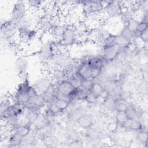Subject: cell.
<instances>
[{
  "label": "cell",
  "instance_id": "29",
  "mask_svg": "<svg viewBox=\"0 0 148 148\" xmlns=\"http://www.w3.org/2000/svg\"><path fill=\"white\" fill-rule=\"evenodd\" d=\"M117 125H118L116 124V123H110V124L109 125L108 128H109V129L110 131H115V130H116Z\"/></svg>",
  "mask_w": 148,
  "mask_h": 148
},
{
  "label": "cell",
  "instance_id": "28",
  "mask_svg": "<svg viewBox=\"0 0 148 148\" xmlns=\"http://www.w3.org/2000/svg\"><path fill=\"white\" fill-rule=\"evenodd\" d=\"M143 42H147L148 40V29L140 34L139 36Z\"/></svg>",
  "mask_w": 148,
  "mask_h": 148
},
{
  "label": "cell",
  "instance_id": "8",
  "mask_svg": "<svg viewBox=\"0 0 148 148\" xmlns=\"http://www.w3.org/2000/svg\"><path fill=\"white\" fill-rule=\"evenodd\" d=\"M25 11V6L23 2L19 1L16 2L12 9V20L16 19L23 17Z\"/></svg>",
  "mask_w": 148,
  "mask_h": 148
},
{
  "label": "cell",
  "instance_id": "11",
  "mask_svg": "<svg viewBox=\"0 0 148 148\" xmlns=\"http://www.w3.org/2000/svg\"><path fill=\"white\" fill-rule=\"evenodd\" d=\"M28 67V61L25 58L23 57H18L15 64V68L19 76H24L25 74Z\"/></svg>",
  "mask_w": 148,
  "mask_h": 148
},
{
  "label": "cell",
  "instance_id": "3",
  "mask_svg": "<svg viewBox=\"0 0 148 148\" xmlns=\"http://www.w3.org/2000/svg\"><path fill=\"white\" fill-rule=\"evenodd\" d=\"M120 50V47L116 43L110 45H103L101 57L105 61H112L118 56Z\"/></svg>",
  "mask_w": 148,
  "mask_h": 148
},
{
  "label": "cell",
  "instance_id": "18",
  "mask_svg": "<svg viewBox=\"0 0 148 148\" xmlns=\"http://www.w3.org/2000/svg\"><path fill=\"white\" fill-rule=\"evenodd\" d=\"M40 53V56L44 60L47 61L52 58V57H53L52 50H51V47L49 45H46L43 46L42 47Z\"/></svg>",
  "mask_w": 148,
  "mask_h": 148
},
{
  "label": "cell",
  "instance_id": "1",
  "mask_svg": "<svg viewBox=\"0 0 148 148\" xmlns=\"http://www.w3.org/2000/svg\"><path fill=\"white\" fill-rule=\"evenodd\" d=\"M102 70L93 68L86 62H81L75 72L82 79L94 80L101 75Z\"/></svg>",
  "mask_w": 148,
  "mask_h": 148
},
{
  "label": "cell",
  "instance_id": "4",
  "mask_svg": "<svg viewBox=\"0 0 148 148\" xmlns=\"http://www.w3.org/2000/svg\"><path fill=\"white\" fill-rule=\"evenodd\" d=\"M106 4L104 5V10L106 14L111 17H115L121 15L123 9L119 1H108L106 2Z\"/></svg>",
  "mask_w": 148,
  "mask_h": 148
},
{
  "label": "cell",
  "instance_id": "21",
  "mask_svg": "<svg viewBox=\"0 0 148 148\" xmlns=\"http://www.w3.org/2000/svg\"><path fill=\"white\" fill-rule=\"evenodd\" d=\"M124 112L128 119H134L136 118L137 109L134 105L128 104Z\"/></svg>",
  "mask_w": 148,
  "mask_h": 148
},
{
  "label": "cell",
  "instance_id": "6",
  "mask_svg": "<svg viewBox=\"0 0 148 148\" xmlns=\"http://www.w3.org/2000/svg\"><path fill=\"white\" fill-rule=\"evenodd\" d=\"M62 42L67 45L73 44L76 39L77 32L72 28H67L61 34Z\"/></svg>",
  "mask_w": 148,
  "mask_h": 148
},
{
  "label": "cell",
  "instance_id": "7",
  "mask_svg": "<svg viewBox=\"0 0 148 148\" xmlns=\"http://www.w3.org/2000/svg\"><path fill=\"white\" fill-rule=\"evenodd\" d=\"M89 91L97 99L101 97L106 98L109 95L108 92L104 88L103 86L101 83L97 82H92Z\"/></svg>",
  "mask_w": 148,
  "mask_h": 148
},
{
  "label": "cell",
  "instance_id": "24",
  "mask_svg": "<svg viewBox=\"0 0 148 148\" xmlns=\"http://www.w3.org/2000/svg\"><path fill=\"white\" fill-rule=\"evenodd\" d=\"M138 23H139V21L133 18L127 23V24L125 26L128 29H130L131 31H132L134 34V32L136 30V28L137 27Z\"/></svg>",
  "mask_w": 148,
  "mask_h": 148
},
{
  "label": "cell",
  "instance_id": "20",
  "mask_svg": "<svg viewBox=\"0 0 148 148\" xmlns=\"http://www.w3.org/2000/svg\"><path fill=\"white\" fill-rule=\"evenodd\" d=\"M130 42H131L130 40L127 39L126 38L123 36L121 35L116 36L115 42L120 47L121 49L122 48H125L128 46L130 44Z\"/></svg>",
  "mask_w": 148,
  "mask_h": 148
},
{
  "label": "cell",
  "instance_id": "14",
  "mask_svg": "<svg viewBox=\"0 0 148 148\" xmlns=\"http://www.w3.org/2000/svg\"><path fill=\"white\" fill-rule=\"evenodd\" d=\"M28 103L40 109L45 105L46 102L41 95L37 94L30 99Z\"/></svg>",
  "mask_w": 148,
  "mask_h": 148
},
{
  "label": "cell",
  "instance_id": "10",
  "mask_svg": "<svg viewBox=\"0 0 148 148\" xmlns=\"http://www.w3.org/2000/svg\"><path fill=\"white\" fill-rule=\"evenodd\" d=\"M50 121L45 114L38 113L32 125H34L36 130H42L49 124Z\"/></svg>",
  "mask_w": 148,
  "mask_h": 148
},
{
  "label": "cell",
  "instance_id": "26",
  "mask_svg": "<svg viewBox=\"0 0 148 148\" xmlns=\"http://www.w3.org/2000/svg\"><path fill=\"white\" fill-rule=\"evenodd\" d=\"M138 138L140 141L143 143L146 142L147 140V132L142 130H140L138 135Z\"/></svg>",
  "mask_w": 148,
  "mask_h": 148
},
{
  "label": "cell",
  "instance_id": "25",
  "mask_svg": "<svg viewBox=\"0 0 148 148\" xmlns=\"http://www.w3.org/2000/svg\"><path fill=\"white\" fill-rule=\"evenodd\" d=\"M126 38L127 39L131 40L133 38H134V34L130 29H128L126 26H125L123 29L121 30L120 34Z\"/></svg>",
  "mask_w": 148,
  "mask_h": 148
},
{
  "label": "cell",
  "instance_id": "5",
  "mask_svg": "<svg viewBox=\"0 0 148 148\" xmlns=\"http://www.w3.org/2000/svg\"><path fill=\"white\" fill-rule=\"evenodd\" d=\"M83 6V10L87 14H92L100 11L103 8V2L97 1H82Z\"/></svg>",
  "mask_w": 148,
  "mask_h": 148
},
{
  "label": "cell",
  "instance_id": "22",
  "mask_svg": "<svg viewBox=\"0 0 148 148\" xmlns=\"http://www.w3.org/2000/svg\"><path fill=\"white\" fill-rule=\"evenodd\" d=\"M148 29L147 22L140 21L139 22L135 31L134 32V37H139L140 34Z\"/></svg>",
  "mask_w": 148,
  "mask_h": 148
},
{
  "label": "cell",
  "instance_id": "13",
  "mask_svg": "<svg viewBox=\"0 0 148 148\" xmlns=\"http://www.w3.org/2000/svg\"><path fill=\"white\" fill-rule=\"evenodd\" d=\"M31 124L29 123H27L25 124H19L12 130V132H14L24 138L31 132Z\"/></svg>",
  "mask_w": 148,
  "mask_h": 148
},
{
  "label": "cell",
  "instance_id": "2",
  "mask_svg": "<svg viewBox=\"0 0 148 148\" xmlns=\"http://www.w3.org/2000/svg\"><path fill=\"white\" fill-rule=\"evenodd\" d=\"M75 89V87L72 84L69 80H61L56 87V98H64L69 101V98Z\"/></svg>",
  "mask_w": 148,
  "mask_h": 148
},
{
  "label": "cell",
  "instance_id": "15",
  "mask_svg": "<svg viewBox=\"0 0 148 148\" xmlns=\"http://www.w3.org/2000/svg\"><path fill=\"white\" fill-rule=\"evenodd\" d=\"M23 138L18 134L12 132L9 138L8 144L10 147H17L22 143Z\"/></svg>",
  "mask_w": 148,
  "mask_h": 148
},
{
  "label": "cell",
  "instance_id": "9",
  "mask_svg": "<svg viewBox=\"0 0 148 148\" xmlns=\"http://www.w3.org/2000/svg\"><path fill=\"white\" fill-rule=\"evenodd\" d=\"M79 126L83 129H88L93 124L92 118L88 114H83L79 116L76 120Z\"/></svg>",
  "mask_w": 148,
  "mask_h": 148
},
{
  "label": "cell",
  "instance_id": "12",
  "mask_svg": "<svg viewBox=\"0 0 148 148\" xmlns=\"http://www.w3.org/2000/svg\"><path fill=\"white\" fill-rule=\"evenodd\" d=\"M52 83L46 77H41L38 79L34 84L38 94L41 95Z\"/></svg>",
  "mask_w": 148,
  "mask_h": 148
},
{
  "label": "cell",
  "instance_id": "19",
  "mask_svg": "<svg viewBox=\"0 0 148 148\" xmlns=\"http://www.w3.org/2000/svg\"><path fill=\"white\" fill-rule=\"evenodd\" d=\"M53 102L61 112L66 110L69 106V102L68 100L61 98H56L53 101Z\"/></svg>",
  "mask_w": 148,
  "mask_h": 148
},
{
  "label": "cell",
  "instance_id": "16",
  "mask_svg": "<svg viewBox=\"0 0 148 148\" xmlns=\"http://www.w3.org/2000/svg\"><path fill=\"white\" fill-rule=\"evenodd\" d=\"M128 103L125 99L121 97L114 99V109L117 112H124L128 105Z\"/></svg>",
  "mask_w": 148,
  "mask_h": 148
},
{
  "label": "cell",
  "instance_id": "27",
  "mask_svg": "<svg viewBox=\"0 0 148 148\" xmlns=\"http://www.w3.org/2000/svg\"><path fill=\"white\" fill-rule=\"evenodd\" d=\"M27 3L31 7H38L42 5V2L40 1H29L27 2Z\"/></svg>",
  "mask_w": 148,
  "mask_h": 148
},
{
  "label": "cell",
  "instance_id": "17",
  "mask_svg": "<svg viewBox=\"0 0 148 148\" xmlns=\"http://www.w3.org/2000/svg\"><path fill=\"white\" fill-rule=\"evenodd\" d=\"M123 126L125 127L128 129L136 131L141 130L142 127L140 122L136 119H128V120L126 121Z\"/></svg>",
  "mask_w": 148,
  "mask_h": 148
},
{
  "label": "cell",
  "instance_id": "23",
  "mask_svg": "<svg viewBox=\"0 0 148 148\" xmlns=\"http://www.w3.org/2000/svg\"><path fill=\"white\" fill-rule=\"evenodd\" d=\"M116 116V121L117 125H124L126 121L128 120V117L125 112H117Z\"/></svg>",
  "mask_w": 148,
  "mask_h": 148
}]
</instances>
